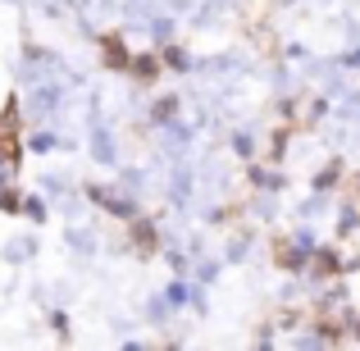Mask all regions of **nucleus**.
<instances>
[{"instance_id": "obj_1", "label": "nucleus", "mask_w": 360, "mask_h": 351, "mask_svg": "<svg viewBox=\"0 0 360 351\" xmlns=\"http://www.w3.org/2000/svg\"><path fill=\"white\" fill-rule=\"evenodd\" d=\"M82 151H87V160L101 169V174H115V169L123 165V137H119L115 119L91 123V128L82 132Z\"/></svg>"}, {"instance_id": "obj_2", "label": "nucleus", "mask_w": 360, "mask_h": 351, "mask_svg": "<svg viewBox=\"0 0 360 351\" xmlns=\"http://www.w3.org/2000/svg\"><path fill=\"white\" fill-rule=\"evenodd\" d=\"M64 251L73 255L78 269H87L96 255H105V237H101V229L91 219H73V224H64Z\"/></svg>"}, {"instance_id": "obj_3", "label": "nucleus", "mask_w": 360, "mask_h": 351, "mask_svg": "<svg viewBox=\"0 0 360 351\" xmlns=\"http://www.w3.org/2000/svg\"><path fill=\"white\" fill-rule=\"evenodd\" d=\"M0 260L9 264V269H27V264L41 260V233L27 229V233H9L5 242H0Z\"/></svg>"}, {"instance_id": "obj_4", "label": "nucleus", "mask_w": 360, "mask_h": 351, "mask_svg": "<svg viewBox=\"0 0 360 351\" xmlns=\"http://www.w3.org/2000/svg\"><path fill=\"white\" fill-rule=\"evenodd\" d=\"M23 155H32V160H46V155H55L60 151V128L55 123H23Z\"/></svg>"}, {"instance_id": "obj_5", "label": "nucleus", "mask_w": 360, "mask_h": 351, "mask_svg": "<svg viewBox=\"0 0 360 351\" xmlns=\"http://www.w3.org/2000/svg\"><path fill=\"white\" fill-rule=\"evenodd\" d=\"M110 183H115L119 192H128V196H137V201H146V192H150V169H146V165H128V160H123Z\"/></svg>"}, {"instance_id": "obj_6", "label": "nucleus", "mask_w": 360, "mask_h": 351, "mask_svg": "<svg viewBox=\"0 0 360 351\" xmlns=\"http://www.w3.org/2000/svg\"><path fill=\"white\" fill-rule=\"evenodd\" d=\"M18 219H27L32 229H46V224L55 219L51 196H46V192H37V187H32V192H23V210H18Z\"/></svg>"}, {"instance_id": "obj_7", "label": "nucleus", "mask_w": 360, "mask_h": 351, "mask_svg": "<svg viewBox=\"0 0 360 351\" xmlns=\"http://www.w3.org/2000/svg\"><path fill=\"white\" fill-rule=\"evenodd\" d=\"M192 196H196V178H192V169H183V160H178L174 174H169V205H174V210H183Z\"/></svg>"}, {"instance_id": "obj_8", "label": "nucleus", "mask_w": 360, "mask_h": 351, "mask_svg": "<svg viewBox=\"0 0 360 351\" xmlns=\"http://www.w3.org/2000/svg\"><path fill=\"white\" fill-rule=\"evenodd\" d=\"M141 319H146L150 328H169V324L178 319V310L169 306V297H165V292H150V297L141 301Z\"/></svg>"}, {"instance_id": "obj_9", "label": "nucleus", "mask_w": 360, "mask_h": 351, "mask_svg": "<svg viewBox=\"0 0 360 351\" xmlns=\"http://www.w3.org/2000/svg\"><path fill=\"white\" fill-rule=\"evenodd\" d=\"M178 115H183V96H174V91L150 96V106H146V123H150V128H160V123H169V119H178Z\"/></svg>"}, {"instance_id": "obj_10", "label": "nucleus", "mask_w": 360, "mask_h": 351, "mask_svg": "<svg viewBox=\"0 0 360 351\" xmlns=\"http://www.w3.org/2000/svg\"><path fill=\"white\" fill-rule=\"evenodd\" d=\"M160 64H165L169 73H178V78H187V73L196 69V55H192V51H183L178 42H169V46H160Z\"/></svg>"}, {"instance_id": "obj_11", "label": "nucleus", "mask_w": 360, "mask_h": 351, "mask_svg": "<svg viewBox=\"0 0 360 351\" xmlns=\"http://www.w3.org/2000/svg\"><path fill=\"white\" fill-rule=\"evenodd\" d=\"M69 187H73V174H64V169H41V174H37V192L51 196V205L60 201Z\"/></svg>"}, {"instance_id": "obj_12", "label": "nucleus", "mask_w": 360, "mask_h": 351, "mask_svg": "<svg viewBox=\"0 0 360 351\" xmlns=\"http://www.w3.org/2000/svg\"><path fill=\"white\" fill-rule=\"evenodd\" d=\"M18 210H23V187L18 183L0 187V215H5V219H18Z\"/></svg>"}, {"instance_id": "obj_13", "label": "nucleus", "mask_w": 360, "mask_h": 351, "mask_svg": "<svg viewBox=\"0 0 360 351\" xmlns=\"http://www.w3.org/2000/svg\"><path fill=\"white\" fill-rule=\"evenodd\" d=\"M105 324H110V338H115V343L128 338V333H137V319H132V315H110Z\"/></svg>"}, {"instance_id": "obj_14", "label": "nucleus", "mask_w": 360, "mask_h": 351, "mask_svg": "<svg viewBox=\"0 0 360 351\" xmlns=\"http://www.w3.org/2000/svg\"><path fill=\"white\" fill-rule=\"evenodd\" d=\"M165 9L174 18H183V14H192V9H196V0H165Z\"/></svg>"}]
</instances>
